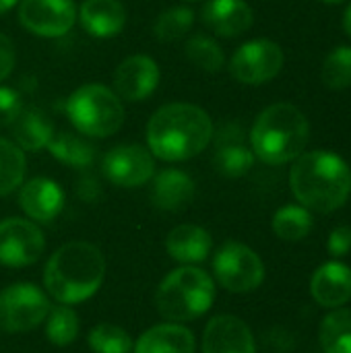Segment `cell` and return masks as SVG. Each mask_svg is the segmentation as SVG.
<instances>
[{"instance_id":"6da1fadb","label":"cell","mask_w":351,"mask_h":353,"mask_svg":"<svg viewBox=\"0 0 351 353\" xmlns=\"http://www.w3.org/2000/svg\"><path fill=\"white\" fill-rule=\"evenodd\" d=\"M213 139V120L194 103L161 105L147 124L151 155L163 161H186L207 149Z\"/></svg>"},{"instance_id":"7a4b0ae2","label":"cell","mask_w":351,"mask_h":353,"mask_svg":"<svg viewBox=\"0 0 351 353\" xmlns=\"http://www.w3.org/2000/svg\"><path fill=\"white\" fill-rule=\"evenodd\" d=\"M290 186L302 207L317 213H333L351 194V170L335 153H302L290 172Z\"/></svg>"},{"instance_id":"3957f363","label":"cell","mask_w":351,"mask_h":353,"mask_svg":"<svg viewBox=\"0 0 351 353\" xmlns=\"http://www.w3.org/2000/svg\"><path fill=\"white\" fill-rule=\"evenodd\" d=\"M106 261L97 246L77 240L60 246L43 269L48 294L66 306L89 300L103 283Z\"/></svg>"},{"instance_id":"277c9868","label":"cell","mask_w":351,"mask_h":353,"mask_svg":"<svg viewBox=\"0 0 351 353\" xmlns=\"http://www.w3.org/2000/svg\"><path fill=\"white\" fill-rule=\"evenodd\" d=\"M310 139L306 116L292 103H273L261 112L252 130L250 145L254 157L269 165L298 159Z\"/></svg>"},{"instance_id":"5b68a950","label":"cell","mask_w":351,"mask_h":353,"mask_svg":"<svg viewBox=\"0 0 351 353\" xmlns=\"http://www.w3.org/2000/svg\"><path fill=\"white\" fill-rule=\"evenodd\" d=\"M215 300L213 279L197 267L172 271L155 292V308L170 323H188L203 316Z\"/></svg>"},{"instance_id":"8992f818","label":"cell","mask_w":351,"mask_h":353,"mask_svg":"<svg viewBox=\"0 0 351 353\" xmlns=\"http://www.w3.org/2000/svg\"><path fill=\"white\" fill-rule=\"evenodd\" d=\"M66 114L81 134L95 139L112 137L124 122V105L118 95L97 83L74 89L66 99Z\"/></svg>"},{"instance_id":"52a82bcc","label":"cell","mask_w":351,"mask_h":353,"mask_svg":"<svg viewBox=\"0 0 351 353\" xmlns=\"http://www.w3.org/2000/svg\"><path fill=\"white\" fill-rule=\"evenodd\" d=\"M213 273L221 288L232 294H248L254 292L265 279V265L261 256L240 242H225L215 259Z\"/></svg>"},{"instance_id":"ba28073f","label":"cell","mask_w":351,"mask_h":353,"mask_svg":"<svg viewBox=\"0 0 351 353\" xmlns=\"http://www.w3.org/2000/svg\"><path fill=\"white\" fill-rule=\"evenodd\" d=\"M50 312V300L33 283H14L0 292V331L27 333Z\"/></svg>"},{"instance_id":"9c48e42d","label":"cell","mask_w":351,"mask_h":353,"mask_svg":"<svg viewBox=\"0 0 351 353\" xmlns=\"http://www.w3.org/2000/svg\"><path fill=\"white\" fill-rule=\"evenodd\" d=\"M283 68V50L271 39H252L240 46L232 60L230 72L244 85H263L275 79Z\"/></svg>"},{"instance_id":"30bf717a","label":"cell","mask_w":351,"mask_h":353,"mask_svg":"<svg viewBox=\"0 0 351 353\" xmlns=\"http://www.w3.org/2000/svg\"><path fill=\"white\" fill-rule=\"evenodd\" d=\"M101 172L108 182L122 188L147 184L155 174V159L141 145H120L110 149L101 159Z\"/></svg>"},{"instance_id":"8fae6325","label":"cell","mask_w":351,"mask_h":353,"mask_svg":"<svg viewBox=\"0 0 351 353\" xmlns=\"http://www.w3.org/2000/svg\"><path fill=\"white\" fill-rule=\"evenodd\" d=\"M46 248L41 230L27 219L10 217L0 221V263L6 267H29Z\"/></svg>"},{"instance_id":"7c38bea8","label":"cell","mask_w":351,"mask_h":353,"mask_svg":"<svg viewBox=\"0 0 351 353\" xmlns=\"http://www.w3.org/2000/svg\"><path fill=\"white\" fill-rule=\"evenodd\" d=\"M77 8L72 0H21V25L39 37H60L74 25Z\"/></svg>"},{"instance_id":"4fadbf2b","label":"cell","mask_w":351,"mask_h":353,"mask_svg":"<svg viewBox=\"0 0 351 353\" xmlns=\"http://www.w3.org/2000/svg\"><path fill=\"white\" fill-rule=\"evenodd\" d=\"M159 66L145 54H134L122 60L114 72L116 95L126 101L147 99L159 85Z\"/></svg>"},{"instance_id":"5bb4252c","label":"cell","mask_w":351,"mask_h":353,"mask_svg":"<svg viewBox=\"0 0 351 353\" xmlns=\"http://www.w3.org/2000/svg\"><path fill=\"white\" fill-rule=\"evenodd\" d=\"M203 353H257L254 335L242 319L219 314L205 327Z\"/></svg>"},{"instance_id":"9a60e30c","label":"cell","mask_w":351,"mask_h":353,"mask_svg":"<svg viewBox=\"0 0 351 353\" xmlns=\"http://www.w3.org/2000/svg\"><path fill=\"white\" fill-rule=\"evenodd\" d=\"M19 205L33 221L50 223L64 209V190L50 178H33L21 186Z\"/></svg>"},{"instance_id":"2e32d148","label":"cell","mask_w":351,"mask_h":353,"mask_svg":"<svg viewBox=\"0 0 351 353\" xmlns=\"http://www.w3.org/2000/svg\"><path fill=\"white\" fill-rule=\"evenodd\" d=\"M201 19L213 33L221 37H238L252 27L254 14L246 0H207Z\"/></svg>"},{"instance_id":"e0dca14e","label":"cell","mask_w":351,"mask_h":353,"mask_svg":"<svg viewBox=\"0 0 351 353\" xmlns=\"http://www.w3.org/2000/svg\"><path fill=\"white\" fill-rule=\"evenodd\" d=\"M310 292L323 308H341L351 300V269L341 261L321 265L310 279Z\"/></svg>"},{"instance_id":"ac0fdd59","label":"cell","mask_w":351,"mask_h":353,"mask_svg":"<svg viewBox=\"0 0 351 353\" xmlns=\"http://www.w3.org/2000/svg\"><path fill=\"white\" fill-rule=\"evenodd\" d=\"M194 182L182 170H163L155 176L151 186V203L161 211H182L194 199Z\"/></svg>"},{"instance_id":"d6986e66","label":"cell","mask_w":351,"mask_h":353,"mask_svg":"<svg viewBox=\"0 0 351 353\" xmlns=\"http://www.w3.org/2000/svg\"><path fill=\"white\" fill-rule=\"evenodd\" d=\"M83 29L93 37H114L126 25V8L120 0H85L79 10Z\"/></svg>"},{"instance_id":"ffe728a7","label":"cell","mask_w":351,"mask_h":353,"mask_svg":"<svg viewBox=\"0 0 351 353\" xmlns=\"http://www.w3.org/2000/svg\"><path fill=\"white\" fill-rule=\"evenodd\" d=\"M211 248H213L211 234L205 228L192 225V223H184V225L174 228L166 240L168 254L176 263H182V265L203 263L209 256Z\"/></svg>"},{"instance_id":"44dd1931","label":"cell","mask_w":351,"mask_h":353,"mask_svg":"<svg viewBox=\"0 0 351 353\" xmlns=\"http://www.w3.org/2000/svg\"><path fill=\"white\" fill-rule=\"evenodd\" d=\"M194 335L182 325H157L145 331L134 353H194Z\"/></svg>"},{"instance_id":"7402d4cb","label":"cell","mask_w":351,"mask_h":353,"mask_svg":"<svg viewBox=\"0 0 351 353\" xmlns=\"http://www.w3.org/2000/svg\"><path fill=\"white\" fill-rule=\"evenodd\" d=\"M10 126H12V137L17 139L19 147L25 151H41L48 147V143L54 137L52 120L43 110L35 105L23 108Z\"/></svg>"},{"instance_id":"603a6c76","label":"cell","mask_w":351,"mask_h":353,"mask_svg":"<svg viewBox=\"0 0 351 353\" xmlns=\"http://www.w3.org/2000/svg\"><path fill=\"white\" fill-rule=\"evenodd\" d=\"M46 149L70 168H89L95 159V147L74 132H54Z\"/></svg>"},{"instance_id":"cb8c5ba5","label":"cell","mask_w":351,"mask_h":353,"mask_svg":"<svg viewBox=\"0 0 351 353\" xmlns=\"http://www.w3.org/2000/svg\"><path fill=\"white\" fill-rule=\"evenodd\" d=\"M319 341L325 353H351V310L335 308L321 321Z\"/></svg>"},{"instance_id":"d4e9b609","label":"cell","mask_w":351,"mask_h":353,"mask_svg":"<svg viewBox=\"0 0 351 353\" xmlns=\"http://www.w3.org/2000/svg\"><path fill=\"white\" fill-rule=\"evenodd\" d=\"M312 215L302 205H285L273 215V232L285 242H300L312 232Z\"/></svg>"},{"instance_id":"484cf974","label":"cell","mask_w":351,"mask_h":353,"mask_svg":"<svg viewBox=\"0 0 351 353\" xmlns=\"http://www.w3.org/2000/svg\"><path fill=\"white\" fill-rule=\"evenodd\" d=\"M215 170L228 178L246 176L254 165V153L244 143H225L219 145L213 157Z\"/></svg>"},{"instance_id":"4316f807","label":"cell","mask_w":351,"mask_h":353,"mask_svg":"<svg viewBox=\"0 0 351 353\" xmlns=\"http://www.w3.org/2000/svg\"><path fill=\"white\" fill-rule=\"evenodd\" d=\"M25 168L23 149L6 139H0V196L10 194L23 184Z\"/></svg>"},{"instance_id":"83f0119b","label":"cell","mask_w":351,"mask_h":353,"mask_svg":"<svg viewBox=\"0 0 351 353\" xmlns=\"http://www.w3.org/2000/svg\"><path fill=\"white\" fill-rule=\"evenodd\" d=\"M46 337L54 345H70L79 337L77 312L66 304L50 308L46 316Z\"/></svg>"},{"instance_id":"f1b7e54d","label":"cell","mask_w":351,"mask_h":353,"mask_svg":"<svg viewBox=\"0 0 351 353\" xmlns=\"http://www.w3.org/2000/svg\"><path fill=\"white\" fill-rule=\"evenodd\" d=\"M194 23V12L186 6H174L163 10L155 25H153V33L159 41L168 43V41H178L182 39Z\"/></svg>"},{"instance_id":"f546056e","label":"cell","mask_w":351,"mask_h":353,"mask_svg":"<svg viewBox=\"0 0 351 353\" xmlns=\"http://www.w3.org/2000/svg\"><path fill=\"white\" fill-rule=\"evenodd\" d=\"M186 56L197 68H201L205 72H219L225 62V56H223V50L219 48V43L203 33L192 35L186 41Z\"/></svg>"},{"instance_id":"4dcf8cb0","label":"cell","mask_w":351,"mask_h":353,"mask_svg":"<svg viewBox=\"0 0 351 353\" xmlns=\"http://www.w3.org/2000/svg\"><path fill=\"white\" fill-rule=\"evenodd\" d=\"M89 347L95 353H130L132 352V337L116 325L101 323L91 329Z\"/></svg>"},{"instance_id":"1f68e13d","label":"cell","mask_w":351,"mask_h":353,"mask_svg":"<svg viewBox=\"0 0 351 353\" xmlns=\"http://www.w3.org/2000/svg\"><path fill=\"white\" fill-rule=\"evenodd\" d=\"M323 83L329 89H348L351 85V46L335 48L323 62Z\"/></svg>"},{"instance_id":"d6a6232c","label":"cell","mask_w":351,"mask_h":353,"mask_svg":"<svg viewBox=\"0 0 351 353\" xmlns=\"http://www.w3.org/2000/svg\"><path fill=\"white\" fill-rule=\"evenodd\" d=\"M21 110V95L10 87H0V126H10Z\"/></svg>"},{"instance_id":"836d02e7","label":"cell","mask_w":351,"mask_h":353,"mask_svg":"<svg viewBox=\"0 0 351 353\" xmlns=\"http://www.w3.org/2000/svg\"><path fill=\"white\" fill-rule=\"evenodd\" d=\"M327 248L333 256H345L351 250V225H339L331 232Z\"/></svg>"},{"instance_id":"e575fe53","label":"cell","mask_w":351,"mask_h":353,"mask_svg":"<svg viewBox=\"0 0 351 353\" xmlns=\"http://www.w3.org/2000/svg\"><path fill=\"white\" fill-rule=\"evenodd\" d=\"M17 62V52H14V43L8 35L0 33V81L8 79L12 68Z\"/></svg>"},{"instance_id":"d590c367","label":"cell","mask_w":351,"mask_h":353,"mask_svg":"<svg viewBox=\"0 0 351 353\" xmlns=\"http://www.w3.org/2000/svg\"><path fill=\"white\" fill-rule=\"evenodd\" d=\"M343 27H345V33L351 37V4L345 10V17H343Z\"/></svg>"},{"instance_id":"8d00e7d4","label":"cell","mask_w":351,"mask_h":353,"mask_svg":"<svg viewBox=\"0 0 351 353\" xmlns=\"http://www.w3.org/2000/svg\"><path fill=\"white\" fill-rule=\"evenodd\" d=\"M17 2H19V0H0V14L6 12V10H10Z\"/></svg>"},{"instance_id":"74e56055","label":"cell","mask_w":351,"mask_h":353,"mask_svg":"<svg viewBox=\"0 0 351 353\" xmlns=\"http://www.w3.org/2000/svg\"><path fill=\"white\" fill-rule=\"evenodd\" d=\"M323 2H327V4H341V2H345V0H323Z\"/></svg>"},{"instance_id":"f35d334b","label":"cell","mask_w":351,"mask_h":353,"mask_svg":"<svg viewBox=\"0 0 351 353\" xmlns=\"http://www.w3.org/2000/svg\"><path fill=\"white\" fill-rule=\"evenodd\" d=\"M190 2H194V0H190Z\"/></svg>"}]
</instances>
